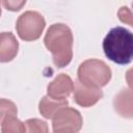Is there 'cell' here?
Segmentation results:
<instances>
[{"instance_id":"4","label":"cell","mask_w":133,"mask_h":133,"mask_svg":"<svg viewBox=\"0 0 133 133\" xmlns=\"http://www.w3.org/2000/svg\"><path fill=\"white\" fill-rule=\"evenodd\" d=\"M46 26L44 17L37 11L28 10L22 14L16 24V29L20 38L26 42L37 39Z\"/></svg>"},{"instance_id":"16","label":"cell","mask_w":133,"mask_h":133,"mask_svg":"<svg viewBox=\"0 0 133 133\" xmlns=\"http://www.w3.org/2000/svg\"><path fill=\"white\" fill-rule=\"evenodd\" d=\"M126 81H127L129 87L133 89V66L127 71V73H126Z\"/></svg>"},{"instance_id":"1","label":"cell","mask_w":133,"mask_h":133,"mask_svg":"<svg viewBox=\"0 0 133 133\" xmlns=\"http://www.w3.org/2000/svg\"><path fill=\"white\" fill-rule=\"evenodd\" d=\"M46 48L52 53L53 62L57 68L66 66L73 58V33L64 24L51 25L44 38Z\"/></svg>"},{"instance_id":"9","label":"cell","mask_w":133,"mask_h":133,"mask_svg":"<svg viewBox=\"0 0 133 133\" xmlns=\"http://www.w3.org/2000/svg\"><path fill=\"white\" fill-rule=\"evenodd\" d=\"M19 43L11 32H2L0 34V61H11L18 54Z\"/></svg>"},{"instance_id":"6","label":"cell","mask_w":133,"mask_h":133,"mask_svg":"<svg viewBox=\"0 0 133 133\" xmlns=\"http://www.w3.org/2000/svg\"><path fill=\"white\" fill-rule=\"evenodd\" d=\"M74 101L81 107H90L98 103L103 97V91L99 87H91L81 83L79 80L75 81Z\"/></svg>"},{"instance_id":"13","label":"cell","mask_w":133,"mask_h":133,"mask_svg":"<svg viewBox=\"0 0 133 133\" xmlns=\"http://www.w3.org/2000/svg\"><path fill=\"white\" fill-rule=\"evenodd\" d=\"M25 126L28 132L30 133H47L48 132V126L47 123L42 121V119H37V118H31V119H27L25 122Z\"/></svg>"},{"instance_id":"5","label":"cell","mask_w":133,"mask_h":133,"mask_svg":"<svg viewBox=\"0 0 133 133\" xmlns=\"http://www.w3.org/2000/svg\"><path fill=\"white\" fill-rule=\"evenodd\" d=\"M83 119L81 113L72 107H62L52 117L53 132H78L82 128Z\"/></svg>"},{"instance_id":"2","label":"cell","mask_w":133,"mask_h":133,"mask_svg":"<svg viewBox=\"0 0 133 133\" xmlns=\"http://www.w3.org/2000/svg\"><path fill=\"white\" fill-rule=\"evenodd\" d=\"M103 50L111 61L130 63L133 60V33L121 26L110 29L103 41Z\"/></svg>"},{"instance_id":"15","label":"cell","mask_w":133,"mask_h":133,"mask_svg":"<svg viewBox=\"0 0 133 133\" xmlns=\"http://www.w3.org/2000/svg\"><path fill=\"white\" fill-rule=\"evenodd\" d=\"M27 0H1L2 5L9 11H19L23 8Z\"/></svg>"},{"instance_id":"10","label":"cell","mask_w":133,"mask_h":133,"mask_svg":"<svg viewBox=\"0 0 133 133\" xmlns=\"http://www.w3.org/2000/svg\"><path fill=\"white\" fill-rule=\"evenodd\" d=\"M68 106L66 99H54L50 96H46L42 98L38 104L39 113L46 118H52L54 114L61 109L62 107Z\"/></svg>"},{"instance_id":"8","label":"cell","mask_w":133,"mask_h":133,"mask_svg":"<svg viewBox=\"0 0 133 133\" xmlns=\"http://www.w3.org/2000/svg\"><path fill=\"white\" fill-rule=\"evenodd\" d=\"M115 112L125 118H133V89L123 88L113 99Z\"/></svg>"},{"instance_id":"3","label":"cell","mask_w":133,"mask_h":133,"mask_svg":"<svg viewBox=\"0 0 133 133\" xmlns=\"http://www.w3.org/2000/svg\"><path fill=\"white\" fill-rule=\"evenodd\" d=\"M78 80L91 87H103L108 84L111 79V70L103 61L99 59H87L78 68Z\"/></svg>"},{"instance_id":"14","label":"cell","mask_w":133,"mask_h":133,"mask_svg":"<svg viewBox=\"0 0 133 133\" xmlns=\"http://www.w3.org/2000/svg\"><path fill=\"white\" fill-rule=\"evenodd\" d=\"M117 17L122 23L128 24L131 27H133V12L127 7L122 6L117 11Z\"/></svg>"},{"instance_id":"7","label":"cell","mask_w":133,"mask_h":133,"mask_svg":"<svg viewBox=\"0 0 133 133\" xmlns=\"http://www.w3.org/2000/svg\"><path fill=\"white\" fill-rule=\"evenodd\" d=\"M75 84L66 74H59L47 87L48 96L54 99H66L74 91Z\"/></svg>"},{"instance_id":"12","label":"cell","mask_w":133,"mask_h":133,"mask_svg":"<svg viewBox=\"0 0 133 133\" xmlns=\"http://www.w3.org/2000/svg\"><path fill=\"white\" fill-rule=\"evenodd\" d=\"M18 114V109L17 106L15 105L14 102L6 100V99H1L0 101V119L7 117V116H17Z\"/></svg>"},{"instance_id":"11","label":"cell","mask_w":133,"mask_h":133,"mask_svg":"<svg viewBox=\"0 0 133 133\" xmlns=\"http://www.w3.org/2000/svg\"><path fill=\"white\" fill-rule=\"evenodd\" d=\"M2 133H24L27 131L25 123H22L17 116H7L0 119Z\"/></svg>"}]
</instances>
